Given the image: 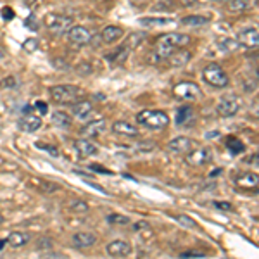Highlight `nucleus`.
Masks as SVG:
<instances>
[{
    "instance_id": "obj_31",
    "label": "nucleus",
    "mask_w": 259,
    "mask_h": 259,
    "mask_svg": "<svg viewBox=\"0 0 259 259\" xmlns=\"http://www.w3.org/2000/svg\"><path fill=\"white\" fill-rule=\"evenodd\" d=\"M250 7V2H245V0H232L228 2V9L230 11H235V12H240V11H245Z\"/></svg>"
},
{
    "instance_id": "obj_46",
    "label": "nucleus",
    "mask_w": 259,
    "mask_h": 259,
    "mask_svg": "<svg viewBox=\"0 0 259 259\" xmlns=\"http://www.w3.org/2000/svg\"><path fill=\"white\" fill-rule=\"evenodd\" d=\"M90 169H92V171H95V173L111 175V171H109V169H106V168H104V166H100V164H90Z\"/></svg>"
},
{
    "instance_id": "obj_17",
    "label": "nucleus",
    "mask_w": 259,
    "mask_h": 259,
    "mask_svg": "<svg viewBox=\"0 0 259 259\" xmlns=\"http://www.w3.org/2000/svg\"><path fill=\"white\" fill-rule=\"evenodd\" d=\"M81 135H85L87 139H90V137H97L100 133L106 132V121L104 119H97V121H90V123H87L85 126H81Z\"/></svg>"
},
{
    "instance_id": "obj_16",
    "label": "nucleus",
    "mask_w": 259,
    "mask_h": 259,
    "mask_svg": "<svg viewBox=\"0 0 259 259\" xmlns=\"http://www.w3.org/2000/svg\"><path fill=\"white\" fill-rule=\"evenodd\" d=\"M237 187L244 190H256L257 189V183H259V177L252 171H245V173H240L239 177L235 180Z\"/></svg>"
},
{
    "instance_id": "obj_14",
    "label": "nucleus",
    "mask_w": 259,
    "mask_h": 259,
    "mask_svg": "<svg viewBox=\"0 0 259 259\" xmlns=\"http://www.w3.org/2000/svg\"><path fill=\"white\" fill-rule=\"evenodd\" d=\"M106 250L112 257H126V256H130V252H132V245L124 240H114V242H109V244H107Z\"/></svg>"
},
{
    "instance_id": "obj_21",
    "label": "nucleus",
    "mask_w": 259,
    "mask_h": 259,
    "mask_svg": "<svg viewBox=\"0 0 259 259\" xmlns=\"http://www.w3.org/2000/svg\"><path fill=\"white\" fill-rule=\"evenodd\" d=\"M92 109H94V106H92L90 100H78L76 104H73V109H71V112H73L74 118L78 119H85L87 116L90 114Z\"/></svg>"
},
{
    "instance_id": "obj_32",
    "label": "nucleus",
    "mask_w": 259,
    "mask_h": 259,
    "mask_svg": "<svg viewBox=\"0 0 259 259\" xmlns=\"http://www.w3.org/2000/svg\"><path fill=\"white\" fill-rule=\"evenodd\" d=\"M175 220L178 221L182 227H187V228H197V223H195L194 220L190 218V216H187V214H178V216H175Z\"/></svg>"
},
{
    "instance_id": "obj_22",
    "label": "nucleus",
    "mask_w": 259,
    "mask_h": 259,
    "mask_svg": "<svg viewBox=\"0 0 259 259\" xmlns=\"http://www.w3.org/2000/svg\"><path fill=\"white\" fill-rule=\"evenodd\" d=\"M30 233L24 232H11L9 237H7V244H11L12 247H23L30 242Z\"/></svg>"
},
{
    "instance_id": "obj_42",
    "label": "nucleus",
    "mask_w": 259,
    "mask_h": 259,
    "mask_svg": "<svg viewBox=\"0 0 259 259\" xmlns=\"http://www.w3.org/2000/svg\"><path fill=\"white\" fill-rule=\"evenodd\" d=\"M214 207H218V209H221V211H232L233 209V206L230 202H220V200H214Z\"/></svg>"
},
{
    "instance_id": "obj_13",
    "label": "nucleus",
    "mask_w": 259,
    "mask_h": 259,
    "mask_svg": "<svg viewBox=\"0 0 259 259\" xmlns=\"http://www.w3.org/2000/svg\"><path fill=\"white\" fill-rule=\"evenodd\" d=\"M95 242H97V237L92 232H78L71 237V244L76 249H87V247H90V245H94Z\"/></svg>"
},
{
    "instance_id": "obj_30",
    "label": "nucleus",
    "mask_w": 259,
    "mask_h": 259,
    "mask_svg": "<svg viewBox=\"0 0 259 259\" xmlns=\"http://www.w3.org/2000/svg\"><path fill=\"white\" fill-rule=\"evenodd\" d=\"M218 47L223 50V52H233V50L239 49V44H237V40H233V38H225V40L218 41Z\"/></svg>"
},
{
    "instance_id": "obj_35",
    "label": "nucleus",
    "mask_w": 259,
    "mask_h": 259,
    "mask_svg": "<svg viewBox=\"0 0 259 259\" xmlns=\"http://www.w3.org/2000/svg\"><path fill=\"white\" fill-rule=\"evenodd\" d=\"M107 221H109L111 225H128L130 218H126V216H123V214H118V212H114V214L107 216Z\"/></svg>"
},
{
    "instance_id": "obj_44",
    "label": "nucleus",
    "mask_w": 259,
    "mask_h": 259,
    "mask_svg": "<svg viewBox=\"0 0 259 259\" xmlns=\"http://www.w3.org/2000/svg\"><path fill=\"white\" fill-rule=\"evenodd\" d=\"M36 247H38V250H41L44 247H47V250L52 247V242H50L47 237H41V239L38 240V245H36Z\"/></svg>"
},
{
    "instance_id": "obj_39",
    "label": "nucleus",
    "mask_w": 259,
    "mask_h": 259,
    "mask_svg": "<svg viewBox=\"0 0 259 259\" xmlns=\"http://www.w3.org/2000/svg\"><path fill=\"white\" fill-rule=\"evenodd\" d=\"M52 66H54V68H57V69H61V71H68L69 69V64L62 59V57H59V59H52Z\"/></svg>"
},
{
    "instance_id": "obj_33",
    "label": "nucleus",
    "mask_w": 259,
    "mask_h": 259,
    "mask_svg": "<svg viewBox=\"0 0 259 259\" xmlns=\"http://www.w3.org/2000/svg\"><path fill=\"white\" fill-rule=\"evenodd\" d=\"M69 211H73V212H87V211H89V204H87L85 200H73V202L69 204Z\"/></svg>"
},
{
    "instance_id": "obj_10",
    "label": "nucleus",
    "mask_w": 259,
    "mask_h": 259,
    "mask_svg": "<svg viewBox=\"0 0 259 259\" xmlns=\"http://www.w3.org/2000/svg\"><path fill=\"white\" fill-rule=\"evenodd\" d=\"M18 128L21 130V132H24V133H35V132H38V130L41 128L40 116L33 114V112L23 114L18 119Z\"/></svg>"
},
{
    "instance_id": "obj_3",
    "label": "nucleus",
    "mask_w": 259,
    "mask_h": 259,
    "mask_svg": "<svg viewBox=\"0 0 259 259\" xmlns=\"http://www.w3.org/2000/svg\"><path fill=\"white\" fill-rule=\"evenodd\" d=\"M50 99L57 104H76L81 95V90L74 85H54L49 89Z\"/></svg>"
},
{
    "instance_id": "obj_8",
    "label": "nucleus",
    "mask_w": 259,
    "mask_h": 259,
    "mask_svg": "<svg viewBox=\"0 0 259 259\" xmlns=\"http://www.w3.org/2000/svg\"><path fill=\"white\" fill-rule=\"evenodd\" d=\"M239 107H240V102L235 95H227V97H221V100L216 106V111L221 118H232L239 112Z\"/></svg>"
},
{
    "instance_id": "obj_50",
    "label": "nucleus",
    "mask_w": 259,
    "mask_h": 259,
    "mask_svg": "<svg viewBox=\"0 0 259 259\" xmlns=\"http://www.w3.org/2000/svg\"><path fill=\"white\" fill-rule=\"evenodd\" d=\"M7 245V240H4V239H0V250H4V247Z\"/></svg>"
},
{
    "instance_id": "obj_41",
    "label": "nucleus",
    "mask_w": 259,
    "mask_h": 259,
    "mask_svg": "<svg viewBox=\"0 0 259 259\" xmlns=\"http://www.w3.org/2000/svg\"><path fill=\"white\" fill-rule=\"evenodd\" d=\"M24 24H26L28 28H31L33 31L38 30V23H36V18H35V16H30V18H26V21H24Z\"/></svg>"
},
{
    "instance_id": "obj_29",
    "label": "nucleus",
    "mask_w": 259,
    "mask_h": 259,
    "mask_svg": "<svg viewBox=\"0 0 259 259\" xmlns=\"http://www.w3.org/2000/svg\"><path fill=\"white\" fill-rule=\"evenodd\" d=\"M126 57H128V50L124 47H119L116 52H112V54H106V59L109 62H112V64H121Z\"/></svg>"
},
{
    "instance_id": "obj_38",
    "label": "nucleus",
    "mask_w": 259,
    "mask_h": 259,
    "mask_svg": "<svg viewBox=\"0 0 259 259\" xmlns=\"http://www.w3.org/2000/svg\"><path fill=\"white\" fill-rule=\"evenodd\" d=\"M76 71L81 74V76H90V74H92V71H94V68H92L90 64H87V62H81V64L76 68Z\"/></svg>"
},
{
    "instance_id": "obj_1",
    "label": "nucleus",
    "mask_w": 259,
    "mask_h": 259,
    "mask_svg": "<svg viewBox=\"0 0 259 259\" xmlns=\"http://www.w3.org/2000/svg\"><path fill=\"white\" fill-rule=\"evenodd\" d=\"M192 41V36L187 33H164L156 41V57L159 59H166L171 54H175L185 45Z\"/></svg>"
},
{
    "instance_id": "obj_49",
    "label": "nucleus",
    "mask_w": 259,
    "mask_h": 259,
    "mask_svg": "<svg viewBox=\"0 0 259 259\" xmlns=\"http://www.w3.org/2000/svg\"><path fill=\"white\" fill-rule=\"evenodd\" d=\"M140 228H147V223H145V221H139V225H135V230H140Z\"/></svg>"
},
{
    "instance_id": "obj_11",
    "label": "nucleus",
    "mask_w": 259,
    "mask_h": 259,
    "mask_svg": "<svg viewBox=\"0 0 259 259\" xmlns=\"http://www.w3.org/2000/svg\"><path fill=\"white\" fill-rule=\"evenodd\" d=\"M237 44L244 45L247 49H256L259 44V31L257 28H244L237 35Z\"/></svg>"
},
{
    "instance_id": "obj_28",
    "label": "nucleus",
    "mask_w": 259,
    "mask_h": 259,
    "mask_svg": "<svg viewBox=\"0 0 259 259\" xmlns=\"http://www.w3.org/2000/svg\"><path fill=\"white\" fill-rule=\"evenodd\" d=\"M145 36H147V35H145V33H142V31H139V33H130L128 38H126V41H124L123 47L126 49L128 52H130V50H133V49L139 47V45L142 44V41L145 40Z\"/></svg>"
},
{
    "instance_id": "obj_24",
    "label": "nucleus",
    "mask_w": 259,
    "mask_h": 259,
    "mask_svg": "<svg viewBox=\"0 0 259 259\" xmlns=\"http://www.w3.org/2000/svg\"><path fill=\"white\" fill-rule=\"evenodd\" d=\"M225 147L228 149V152L232 154V156H237V154H242L245 150V145H244V142L239 140L237 137H233V135H230L225 139Z\"/></svg>"
},
{
    "instance_id": "obj_5",
    "label": "nucleus",
    "mask_w": 259,
    "mask_h": 259,
    "mask_svg": "<svg viewBox=\"0 0 259 259\" xmlns=\"http://www.w3.org/2000/svg\"><path fill=\"white\" fill-rule=\"evenodd\" d=\"M45 26H47L54 35L61 36L74 26V21L71 16H66V14H47L45 16Z\"/></svg>"
},
{
    "instance_id": "obj_26",
    "label": "nucleus",
    "mask_w": 259,
    "mask_h": 259,
    "mask_svg": "<svg viewBox=\"0 0 259 259\" xmlns=\"http://www.w3.org/2000/svg\"><path fill=\"white\" fill-rule=\"evenodd\" d=\"M52 123L56 124L57 128H69L73 124V118L64 111H56L52 112Z\"/></svg>"
},
{
    "instance_id": "obj_48",
    "label": "nucleus",
    "mask_w": 259,
    "mask_h": 259,
    "mask_svg": "<svg viewBox=\"0 0 259 259\" xmlns=\"http://www.w3.org/2000/svg\"><path fill=\"white\" fill-rule=\"evenodd\" d=\"M41 259H66V256H62V254H57V252H47L41 256Z\"/></svg>"
},
{
    "instance_id": "obj_15",
    "label": "nucleus",
    "mask_w": 259,
    "mask_h": 259,
    "mask_svg": "<svg viewBox=\"0 0 259 259\" xmlns=\"http://www.w3.org/2000/svg\"><path fill=\"white\" fill-rule=\"evenodd\" d=\"M194 147H195V142L190 140L189 137H177V139L171 140L168 145L169 150L178 152V154H189L190 150H194Z\"/></svg>"
},
{
    "instance_id": "obj_19",
    "label": "nucleus",
    "mask_w": 259,
    "mask_h": 259,
    "mask_svg": "<svg viewBox=\"0 0 259 259\" xmlns=\"http://www.w3.org/2000/svg\"><path fill=\"white\" fill-rule=\"evenodd\" d=\"M123 28L121 26H114V24H109L102 30V35H100V40L104 44H116L121 36H123Z\"/></svg>"
},
{
    "instance_id": "obj_25",
    "label": "nucleus",
    "mask_w": 259,
    "mask_h": 259,
    "mask_svg": "<svg viewBox=\"0 0 259 259\" xmlns=\"http://www.w3.org/2000/svg\"><path fill=\"white\" fill-rule=\"evenodd\" d=\"M190 57H192V54L189 52V50H177L175 54H171V56L168 57V61H169V64L171 66H185L187 62L190 61Z\"/></svg>"
},
{
    "instance_id": "obj_2",
    "label": "nucleus",
    "mask_w": 259,
    "mask_h": 259,
    "mask_svg": "<svg viewBox=\"0 0 259 259\" xmlns=\"http://www.w3.org/2000/svg\"><path fill=\"white\" fill-rule=\"evenodd\" d=\"M137 123L149 130H162L169 124V116L164 111L144 109L137 114Z\"/></svg>"
},
{
    "instance_id": "obj_37",
    "label": "nucleus",
    "mask_w": 259,
    "mask_h": 259,
    "mask_svg": "<svg viewBox=\"0 0 259 259\" xmlns=\"http://www.w3.org/2000/svg\"><path fill=\"white\" fill-rule=\"evenodd\" d=\"M36 147L41 149V150H45V152H49L50 156H54V157H57V156H59V149H57V147H54V145L40 144V142H38V144H36Z\"/></svg>"
},
{
    "instance_id": "obj_45",
    "label": "nucleus",
    "mask_w": 259,
    "mask_h": 259,
    "mask_svg": "<svg viewBox=\"0 0 259 259\" xmlns=\"http://www.w3.org/2000/svg\"><path fill=\"white\" fill-rule=\"evenodd\" d=\"M12 87H16L14 76H9V78H6V80H2V89H12Z\"/></svg>"
},
{
    "instance_id": "obj_20",
    "label": "nucleus",
    "mask_w": 259,
    "mask_h": 259,
    "mask_svg": "<svg viewBox=\"0 0 259 259\" xmlns=\"http://www.w3.org/2000/svg\"><path fill=\"white\" fill-rule=\"evenodd\" d=\"M112 132L118 133V135H124V137H137L139 135V128L133 126L128 121H116L112 124Z\"/></svg>"
},
{
    "instance_id": "obj_53",
    "label": "nucleus",
    "mask_w": 259,
    "mask_h": 259,
    "mask_svg": "<svg viewBox=\"0 0 259 259\" xmlns=\"http://www.w3.org/2000/svg\"><path fill=\"white\" fill-rule=\"evenodd\" d=\"M0 223H4V216L2 214H0Z\"/></svg>"
},
{
    "instance_id": "obj_43",
    "label": "nucleus",
    "mask_w": 259,
    "mask_h": 259,
    "mask_svg": "<svg viewBox=\"0 0 259 259\" xmlns=\"http://www.w3.org/2000/svg\"><path fill=\"white\" fill-rule=\"evenodd\" d=\"M35 107L40 111V114H47V111H49L47 102H44V100H36V102H35Z\"/></svg>"
},
{
    "instance_id": "obj_4",
    "label": "nucleus",
    "mask_w": 259,
    "mask_h": 259,
    "mask_svg": "<svg viewBox=\"0 0 259 259\" xmlns=\"http://www.w3.org/2000/svg\"><path fill=\"white\" fill-rule=\"evenodd\" d=\"M202 80L207 85L214 87V89H225L230 83L227 71L221 68V64H218V62H211L202 69Z\"/></svg>"
},
{
    "instance_id": "obj_36",
    "label": "nucleus",
    "mask_w": 259,
    "mask_h": 259,
    "mask_svg": "<svg viewBox=\"0 0 259 259\" xmlns=\"http://www.w3.org/2000/svg\"><path fill=\"white\" fill-rule=\"evenodd\" d=\"M23 49L26 50L28 54L35 52V50L38 49V40H36V38H28V40L23 44Z\"/></svg>"
},
{
    "instance_id": "obj_27",
    "label": "nucleus",
    "mask_w": 259,
    "mask_h": 259,
    "mask_svg": "<svg viewBox=\"0 0 259 259\" xmlns=\"http://www.w3.org/2000/svg\"><path fill=\"white\" fill-rule=\"evenodd\" d=\"M207 23H211V16L195 14V16L182 18V24H187V26H202V24H207Z\"/></svg>"
},
{
    "instance_id": "obj_23",
    "label": "nucleus",
    "mask_w": 259,
    "mask_h": 259,
    "mask_svg": "<svg viewBox=\"0 0 259 259\" xmlns=\"http://www.w3.org/2000/svg\"><path fill=\"white\" fill-rule=\"evenodd\" d=\"M139 23L145 28H162L173 24L175 21L171 18H142Z\"/></svg>"
},
{
    "instance_id": "obj_40",
    "label": "nucleus",
    "mask_w": 259,
    "mask_h": 259,
    "mask_svg": "<svg viewBox=\"0 0 259 259\" xmlns=\"http://www.w3.org/2000/svg\"><path fill=\"white\" fill-rule=\"evenodd\" d=\"M206 256V252H199V250H190V252H182L180 254V257L183 259H189V257H204Z\"/></svg>"
},
{
    "instance_id": "obj_47",
    "label": "nucleus",
    "mask_w": 259,
    "mask_h": 259,
    "mask_svg": "<svg viewBox=\"0 0 259 259\" xmlns=\"http://www.w3.org/2000/svg\"><path fill=\"white\" fill-rule=\"evenodd\" d=\"M2 18L6 21H11L12 18H14V11H12L11 7H4V9H2Z\"/></svg>"
},
{
    "instance_id": "obj_9",
    "label": "nucleus",
    "mask_w": 259,
    "mask_h": 259,
    "mask_svg": "<svg viewBox=\"0 0 259 259\" xmlns=\"http://www.w3.org/2000/svg\"><path fill=\"white\" fill-rule=\"evenodd\" d=\"M211 161H212V152L211 149L206 147H197L187 154V162L190 166H204V164H209Z\"/></svg>"
},
{
    "instance_id": "obj_34",
    "label": "nucleus",
    "mask_w": 259,
    "mask_h": 259,
    "mask_svg": "<svg viewBox=\"0 0 259 259\" xmlns=\"http://www.w3.org/2000/svg\"><path fill=\"white\" fill-rule=\"evenodd\" d=\"M36 182L40 183V190L45 192V194H49V192H54V190H59L61 187L56 185V183L49 182V180H36Z\"/></svg>"
},
{
    "instance_id": "obj_7",
    "label": "nucleus",
    "mask_w": 259,
    "mask_h": 259,
    "mask_svg": "<svg viewBox=\"0 0 259 259\" xmlns=\"http://www.w3.org/2000/svg\"><path fill=\"white\" fill-rule=\"evenodd\" d=\"M69 44L74 47H83V45H89L92 41V33L89 28L81 26V24H74L73 28L68 31Z\"/></svg>"
},
{
    "instance_id": "obj_12",
    "label": "nucleus",
    "mask_w": 259,
    "mask_h": 259,
    "mask_svg": "<svg viewBox=\"0 0 259 259\" xmlns=\"http://www.w3.org/2000/svg\"><path fill=\"white\" fill-rule=\"evenodd\" d=\"M195 121V109L190 106V104H185V106L178 107L177 111V118H175V123L182 128H190Z\"/></svg>"
},
{
    "instance_id": "obj_52",
    "label": "nucleus",
    "mask_w": 259,
    "mask_h": 259,
    "mask_svg": "<svg viewBox=\"0 0 259 259\" xmlns=\"http://www.w3.org/2000/svg\"><path fill=\"white\" fill-rule=\"evenodd\" d=\"M4 56H6V52H4V49H0V59H2Z\"/></svg>"
},
{
    "instance_id": "obj_51",
    "label": "nucleus",
    "mask_w": 259,
    "mask_h": 259,
    "mask_svg": "<svg viewBox=\"0 0 259 259\" xmlns=\"http://www.w3.org/2000/svg\"><path fill=\"white\" fill-rule=\"evenodd\" d=\"M221 173V169L218 168V169H214V171H211V175H209V177H216V175H220Z\"/></svg>"
},
{
    "instance_id": "obj_6",
    "label": "nucleus",
    "mask_w": 259,
    "mask_h": 259,
    "mask_svg": "<svg viewBox=\"0 0 259 259\" xmlns=\"http://www.w3.org/2000/svg\"><path fill=\"white\" fill-rule=\"evenodd\" d=\"M171 92H173V97L178 100H194L202 95L199 85H195L192 81H180L178 85L173 87Z\"/></svg>"
},
{
    "instance_id": "obj_18",
    "label": "nucleus",
    "mask_w": 259,
    "mask_h": 259,
    "mask_svg": "<svg viewBox=\"0 0 259 259\" xmlns=\"http://www.w3.org/2000/svg\"><path fill=\"white\" fill-rule=\"evenodd\" d=\"M74 149H76V152L80 154L81 157H89V156H95V154H99V147L95 144H92L90 140L87 139H78L74 142Z\"/></svg>"
}]
</instances>
